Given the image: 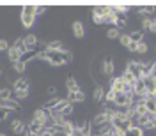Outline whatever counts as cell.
<instances>
[{
  "label": "cell",
  "mask_w": 156,
  "mask_h": 136,
  "mask_svg": "<svg viewBox=\"0 0 156 136\" xmlns=\"http://www.w3.org/2000/svg\"><path fill=\"white\" fill-rule=\"evenodd\" d=\"M41 60H46L50 66H66L73 60V55L69 51H53V49H44L39 51L37 55Z\"/></svg>",
  "instance_id": "1"
},
{
  "label": "cell",
  "mask_w": 156,
  "mask_h": 136,
  "mask_svg": "<svg viewBox=\"0 0 156 136\" xmlns=\"http://www.w3.org/2000/svg\"><path fill=\"white\" fill-rule=\"evenodd\" d=\"M112 126L115 127V129H119L121 133H124V131H128L129 127H131V122H129V118L126 117V113H124V110H115V115H114V118H112Z\"/></svg>",
  "instance_id": "2"
},
{
  "label": "cell",
  "mask_w": 156,
  "mask_h": 136,
  "mask_svg": "<svg viewBox=\"0 0 156 136\" xmlns=\"http://www.w3.org/2000/svg\"><path fill=\"white\" fill-rule=\"evenodd\" d=\"M36 21V5H25L21 11V23L23 27H32Z\"/></svg>",
  "instance_id": "3"
},
{
  "label": "cell",
  "mask_w": 156,
  "mask_h": 136,
  "mask_svg": "<svg viewBox=\"0 0 156 136\" xmlns=\"http://www.w3.org/2000/svg\"><path fill=\"white\" fill-rule=\"evenodd\" d=\"M142 66L144 62H138V60H129L126 66V71L129 74H133L135 80H142Z\"/></svg>",
  "instance_id": "4"
},
{
  "label": "cell",
  "mask_w": 156,
  "mask_h": 136,
  "mask_svg": "<svg viewBox=\"0 0 156 136\" xmlns=\"http://www.w3.org/2000/svg\"><path fill=\"white\" fill-rule=\"evenodd\" d=\"M34 122H37V124H41V126H46L50 120V113L48 110H44V108H39V110H36V113H34V118H32Z\"/></svg>",
  "instance_id": "5"
},
{
  "label": "cell",
  "mask_w": 156,
  "mask_h": 136,
  "mask_svg": "<svg viewBox=\"0 0 156 136\" xmlns=\"http://www.w3.org/2000/svg\"><path fill=\"white\" fill-rule=\"evenodd\" d=\"M128 87V83L122 81V78H110V90H115V92H124Z\"/></svg>",
  "instance_id": "6"
},
{
  "label": "cell",
  "mask_w": 156,
  "mask_h": 136,
  "mask_svg": "<svg viewBox=\"0 0 156 136\" xmlns=\"http://www.w3.org/2000/svg\"><path fill=\"white\" fill-rule=\"evenodd\" d=\"M133 101L129 99V97L124 94V92H117V96H115V101H114V104L115 106H121V108H126L128 104H131Z\"/></svg>",
  "instance_id": "7"
},
{
  "label": "cell",
  "mask_w": 156,
  "mask_h": 136,
  "mask_svg": "<svg viewBox=\"0 0 156 136\" xmlns=\"http://www.w3.org/2000/svg\"><path fill=\"white\" fill-rule=\"evenodd\" d=\"M142 80H144V87L149 92V96L156 97V80L153 76H146V78H142Z\"/></svg>",
  "instance_id": "8"
},
{
  "label": "cell",
  "mask_w": 156,
  "mask_h": 136,
  "mask_svg": "<svg viewBox=\"0 0 156 136\" xmlns=\"http://www.w3.org/2000/svg\"><path fill=\"white\" fill-rule=\"evenodd\" d=\"M11 129H12L16 134H23V133H27V126H25L23 120H20V118H14V120L11 122Z\"/></svg>",
  "instance_id": "9"
},
{
  "label": "cell",
  "mask_w": 156,
  "mask_h": 136,
  "mask_svg": "<svg viewBox=\"0 0 156 136\" xmlns=\"http://www.w3.org/2000/svg\"><path fill=\"white\" fill-rule=\"evenodd\" d=\"M0 106H4V108H7L9 111H20L21 110V106H20V103L16 101V99H7V101H0Z\"/></svg>",
  "instance_id": "10"
},
{
  "label": "cell",
  "mask_w": 156,
  "mask_h": 136,
  "mask_svg": "<svg viewBox=\"0 0 156 136\" xmlns=\"http://www.w3.org/2000/svg\"><path fill=\"white\" fill-rule=\"evenodd\" d=\"M73 34H75V37L82 39L83 36H85V27H83V23L82 21H73Z\"/></svg>",
  "instance_id": "11"
},
{
  "label": "cell",
  "mask_w": 156,
  "mask_h": 136,
  "mask_svg": "<svg viewBox=\"0 0 156 136\" xmlns=\"http://www.w3.org/2000/svg\"><path fill=\"white\" fill-rule=\"evenodd\" d=\"M39 55L37 49H27L23 55H20V62H23L25 66H27V62H30V60H34V58Z\"/></svg>",
  "instance_id": "12"
},
{
  "label": "cell",
  "mask_w": 156,
  "mask_h": 136,
  "mask_svg": "<svg viewBox=\"0 0 156 136\" xmlns=\"http://www.w3.org/2000/svg\"><path fill=\"white\" fill-rule=\"evenodd\" d=\"M68 101L73 104V103H82V101H85V94L82 92V90H76V92H69L68 94Z\"/></svg>",
  "instance_id": "13"
},
{
  "label": "cell",
  "mask_w": 156,
  "mask_h": 136,
  "mask_svg": "<svg viewBox=\"0 0 156 136\" xmlns=\"http://www.w3.org/2000/svg\"><path fill=\"white\" fill-rule=\"evenodd\" d=\"M23 42H25L27 49H37V37L34 34H29L27 37H23Z\"/></svg>",
  "instance_id": "14"
},
{
  "label": "cell",
  "mask_w": 156,
  "mask_h": 136,
  "mask_svg": "<svg viewBox=\"0 0 156 136\" xmlns=\"http://www.w3.org/2000/svg\"><path fill=\"white\" fill-rule=\"evenodd\" d=\"M110 11H112L110 5H98V7L92 9V14H94V16H99V18H105Z\"/></svg>",
  "instance_id": "15"
},
{
  "label": "cell",
  "mask_w": 156,
  "mask_h": 136,
  "mask_svg": "<svg viewBox=\"0 0 156 136\" xmlns=\"http://www.w3.org/2000/svg\"><path fill=\"white\" fill-rule=\"evenodd\" d=\"M12 87H14V92H18V90H29V80L27 78H18L12 83Z\"/></svg>",
  "instance_id": "16"
},
{
  "label": "cell",
  "mask_w": 156,
  "mask_h": 136,
  "mask_svg": "<svg viewBox=\"0 0 156 136\" xmlns=\"http://www.w3.org/2000/svg\"><path fill=\"white\" fill-rule=\"evenodd\" d=\"M114 69H115V66H114V60L110 57L105 58V64H103V73L107 74V76H112L114 74Z\"/></svg>",
  "instance_id": "17"
},
{
  "label": "cell",
  "mask_w": 156,
  "mask_h": 136,
  "mask_svg": "<svg viewBox=\"0 0 156 136\" xmlns=\"http://www.w3.org/2000/svg\"><path fill=\"white\" fill-rule=\"evenodd\" d=\"M122 136H144V129L138 126H131L128 131L122 133Z\"/></svg>",
  "instance_id": "18"
},
{
  "label": "cell",
  "mask_w": 156,
  "mask_h": 136,
  "mask_svg": "<svg viewBox=\"0 0 156 136\" xmlns=\"http://www.w3.org/2000/svg\"><path fill=\"white\" fill-rule=\"evenodd\" d=\"M136 12L142 14V16H146V18H149L151 14H154L156 12V7H153V5H142V7L136 9Z\"/></svg>",
  "instance_id": "19"
},
{
  "label": "cell",
  "mask_w": 156,
  "mask_h": 136,
  "mask_svg": "<svg viewBox=\"0 0 156 136\" xmlns=\"http://www.w3.org/2000/svg\"><path fill=\"white\" fill-rule=\"evenodd\" d=\"M105 122H110V120H108L107 117H105V113L101 111V113H98V115L94 117V118H92L90 126H92V127H98V126H101V124H105Z\"/></svg>",
  "instance_id": "20"
},
{
  "label": "cell",
  "mask_w": 156,
  "mask_h": 136,
  "mask_svg": "<svg viewBox=\"0 0 156 136\" xmlns=\"http://www.w3.org/2000/svg\"><path fill=\"white\" fill-rule=\"evenodd\" d=\"M129 39H131V42H144V30H133L131 34H129Z\"/></svg>",
  "instance_id": "21"
},
{
  "label": "cell",
  "mask_w": 156,
  "mask_h": 136,
  "mask_svg": "<svg viewBox=\"0 0 156 136\" xmlns=\"http://www.w3.org/2000/svg\"><path fill=\"white\" fill-rule=\"evenodd\" d=\"M27 131H29V133H32V134L39 136V133L43 131V126H41V124H37V122H34V120H32V122H30L29 126H27Z\"/></svg>",
  "instance_id": "22"
},
{
  "label": "cell",
  "mask_w": 156,
  "mask_h": 136,
  "mask_svg": "<svg viewBox=\"0 0 156 136\" xmlns=\"http://www.w3.org/2000/svg\"><path fill=\"white\" fill-rule=\"evenodd\" d=\"M66 87H68V92H76V90H80L76 80H75L73 76H69L68 80H66Z\"/></svg>",
  "instance_id": "23"
},
{
  "label": "cell",
  "mask_w": 156,
  "mask_h": 136,
  "mask_svg": "<svg viewBox=\"0 0 156 136\" xmlns=\"http://www.w3.org/2000/svg\"><path fill=\"white\" fill-rule=\"evenodd\" d=\"M112 11L121 16V14H126L129 11V5H126V4H115V5H112Z\"/></svg>",
  "instance_id": "24"
},
{
  "label": "cell",
  "mask_w": 156,
  "mask_h": 136,
  "mask_svg": "<svg viewBox=\"0 0 156 136\" xmlns=\"http://www.w3.org/2000/svg\"><path fill=\"white\" fill-rule=\"evenodd\" d=\"M103 19H105V23H110V25H114V27H115V23L119 21V14H117V12H114V11H110V12H108Z\"/></svg>",
  "instance_id": "25"
},
{
  "label": "cell",
  "mask_w": 156,
  "mask_h": 136,
  "mask_svg": "<svg viewBox=\"0 0 156 136\" xmlns=\"http://www.w3.org/2000/svg\"><path fill=\"white\" fill-rule=\"evenodd\" d=\"M12 92H14V90H11V88H7V87H2L0 88V101L12 99Z\"/></svg>",
  "instance_id": "26"
},
{
  "label": "cell",
  "mask_w": 156,
  "mask_h": 136,
  "mask_svg": "<svg viewBox=\"0 0 156 136\" xmlns=\"http://www.w3.org/2000/svg\"><path fill=\"white\" fill-rule=\"evenodd\" d=\"M12 48H14V49H18V53H20V55H23V53L27 51V46H25L23 39H16V41H14V44H12Z\"/></svg>",
  "instance_id": "27"
},
{
  "label": "cell",
  "mask_w": 156,
  "mask_h": 136,
  "mask_svg": "<svg viewBox=\"0 0 156 136\" xmlns=\"http://www.w3.org/2000/svg\"><path fill=\"white\" fill-rule=\"evenodd\" d=\"M76 129L82 134H90V122H89V120H83L80 126H76Z\"/></svg>",
  "instance_id": "28"
},
{
  "label": "cell",
  "mask_w": 156,
  "mask_h": 136,
  "mask_svg": "<svg viewBox=\"0 0 156 136\" xmlns=\"http://www.w3.org/2000/svg\"><path fill=\"white\" fill-rule=\"evenodd\" d=\"M103 99H105V88L99 85V87H96V90H94V101L99 103V101H103Z\"/></svg>",
  "instance_id": "29"
},
{
  "label": "cell",
  "mask_w": 156,
  "mask_h": 136,
  "mask_svg": "<svg viewBox=\"0 0 156 136\" xmlns=\"http://www.w3.org/2000/svg\"><path fill=\"white\" fill-rule=\"evenodd\" d=\"M7 55H9V60L12 62V64L20 60V53H18V49H14L12 46H9V49H7Z\"/></svg>",
  "instance_id": "30"
},
{
  "label": "cell",
  "mask_w": 156,
  "mask_h": 136,
  "mask_svg": "<svg viewBox=\"0 0 156 136\" xmlns=\"http://www.w3.org/2000/svg\"><path fill=\"white\" fill-rule=\"evenodd\" d=\"M107 37H108V39H119V37H121V30L117 29V27H112V29H108Z\"/></svg>",
  "instance_id": "31"
},
{
  "label": "cell",
  "mask_w": 156,
  "mask_h": 136,
  "mask_svg": "<svg viewBox=\"0 0 156 136\" xmlns=\"http://www.w3.org/2000/svg\"><path fill=\"white\" fill-rule=\"evenodd\" d=\"M68 104H69V101H68V99H60V101L57 103V106H55V108H51V110H55V111H58V113H62V111H64V108L68 106Z\"/></svg>",
  "instance_id": "32"
},
{
  "label": "cell",
  "mask_w": 156,
  "mask_h": 136,
  "mask_svg": "<svg viewBox=\"0 0 156 136\" xmlns=\"http://www.w3.org/2000/svg\"><path fill=\"white\" fill-rule=\"evenodd\" d=\"M121 78H122V81H124V83H128V85H133V83H135V76H133V74H129L128 71H124Z\"/></svg>",
  "instance_id": "33"
},
{
  "label": "cell",
  "mask_w": 156,
  "mask_h": 136,
  "mask_svg": "<svg viewBox=\"0 0 156 136\" xmlns=\"http://www.w3.org/2000/svg\"><path fill=\"white\" fill-rule=\"evenodd\" d=\"M115 96H117V92H115V90H108L107 94H105L107 104H114V101H115Z\"/></svg>",
  "instance_id": "34"
},
{
  "label": "cell",
  "mask_w": 156,
  "mask_h": 136,
  "mask_svg": "<svg viewBox=\"0 0 156 136\" xmlns=\"http://www.w3.org/2000/svg\"><path fill=\"white\" fill-rule=\"evenodd\" d=\"M58 101H60V99H58V97H51V99H50V101H46V103H44V110H51V108H55L57 106V103Z\"/></svg>",
  "instance_id": "35"
},
{
  "label": "cell",
  "mask_w": 156,
  "mask_h": 136,
  "mask_svg": "<svg viewBox=\"0 0 156 136\" xmlns=\"http://www.w3.org/2000/svg\"><path fill=\"white\" fill-rule=\"evenodd\" d=\"M12 69H14L16 73H20V74H21V73L27 69V66H25L23 62H20V60H18V62H14V64H12Z\"/></svg>",
  "instance_id": "36"
},
{
  "label": "cell",
  "mask_w": 156,
  "mask_h": 136,
  "mask_svg": "<svg viewBox=\"0 0 156 136\" xmlns=\"http://www.w3.org/2000/svg\"><path fill=\"white\" fill-rule=\"evenodd\" d=\"M29 96V90H18V92H12V99H25Z\"/></svg>",
  "instance_id": "37"
},
{
  "label": "cell",
  "mask_w": 156,
  "mask_h": 136,
  "mask_svg": "<svg viewBox=\"0 0 156 136\" xmlns=\"http://www.w3.org/2000/svg\"><path fill=\"white\" fill-rule=\"evenodd\" d=\"M119 41H121V44H122L124 48H128V46H129V42H131V39H129V36H128V34H121Z\"/></svg>",
  "instance_id": "38"
},
{
  "label": "cell",
  "mask_w": 156,
  "mask_h": 136,
  "mask_svg": "<svg viewBox=\"0 0 156 136\" xmlns=\"http://www.w3.org/2000/svg\"><path fill=\"white\" fill-rule=\"evenodd\" d=\"M136 53H140V55L147 53V44L146 42H138V44H136Z\"/></svg>",
  "instance_id": "39"
},
{
  "label": "cell",
  "mask_w": 156,
  "mask_h": 136,
  "mask_svg": "<svg viewBox=\"0 0 156 136\" xmlns=\"http://www.w3.org/2000/svg\"><path fill=\"white\" fill-rule=\"evenodd\" d=\"M9 110H7V108H4V106H0V122H2V120H5V118H7V117H9Z\"/></svg>",
  "instance_id": "40"
},
{
  "label": "cell",
  "mask_w": 156,
  "mask_h": 136,
  "mask_svg": "<svg viewBox=\"0 0 156 136\" xmlns=\"http://www.w3.org/2000/svg\"><path fill=\"white\" fill-rule=\"evenodd\" d=\"M71 113H73V104L69 103L68 106L64 108V111H62V117H64V118H68V115H71Z\"/></svg>",
  "instance_id": "41"
},
{
  "label": "cell",
  "mask_w": 156,
  "mask_h": 136,
  "mask_svg": "<svg viewBox=\"0 0 156 136\" xmlns=\"http://www.w3.org/2000/svg\"><path fill=\"white\" fill-rule=\"evenodd\" d=\"M7 49H9V42L5 39H0V53L2 51H7Z\"/></svg>",
  "instance_id": "42"
},
{
  "label": "cell",
  "mask_w": 156,
  "mask_h": 136,
  "mask_svg": "<svg viewBox=\"0 0 156 136\" xmlns=\"http://www.w3.org/2000/svg\"><path fill=\"white\" fill-rule=\"evenodd\" d=\"M126 25H128V21H126V19H124V18H122V16H119V21H117V23H115V27H117V29H119V30H121V29H122V27H126Z\"/></svg>",
  "instance_id": "43"
},
{
  "label": "cell",
  "mask_w": 156,
  "mask_h": 136,
  "mask_svg": "<svg viewBox=\"0 0 156 136\" xmlns=\"http://www.w3.org/2000/svg\"><path fill=\"white\" fill-rule=\"evenodd\" d=\"M149 27H151V18H144L142 19V30L146 32V30H149Z\"/></svg>",
  "instance_id": "44"
},
{
  "label": "cell",
  "mask_w": 156,
  "mask_h": 136,
  "mask_svg": "<svg viewBox=\"0 0 156 136\" xmlns=\"http://www.w3.org/2000/svg\"><path fill=\"white\" fill-rule=\"evenodd\" d=\"M46 9H48L46 5H36V16H37V14H44Z\"/></svg>",
  "instance_id": "45"
},
{
  "label": "cell",
  "mask_w": 156,
  "mask_h": 136,
  "mask_svg": "<svg viewBox=\"0 0 156 136\" xmlns=\"http://www.w3.org/2000/svg\"><path fill=\"white\" fill-rule=\"evenodd\" d=\"M149 30H151L153 34H156V18L154 19L151 18V27H149Z\"/></svg>",
  "instance_id": "46"
},
{
  "label": "cell",
  "mask_w": 156,
  "mask_h": 136,
  "mask_svg": "<svg viewBox=\"0 0 156 136\" xmlns=\"http://www.w3.org/2000/svg\"><path fill=\"white\" fill-rule=\"evenodd\" d=\"M128 51H136V42H129V46H128Z\"/></svg>",
  "instance_id": "47"
},
{
  "label": "cell",
  "mask_w": 156,
  "mask_h": 136,
  "mask_svg": "<svg viewBox=\"0 0 156 136\" xmlns=\"http://www.w3.org/2000/svg\"><path fill=\"white\" fill-rule=\"evenodd\" d=\"M149 76H153L156 80V64L154 62H153V69H151V74H149Z\"/></svg>",
  "instance_id": "48"
},
{
  "label": "cell",
  "mask_w": 156,
  "mask_h": 136,
  "mask_svg": "<svg viewBox=\"0 0 156 136\" xmlns=\"http://www.w3.org/2000/svg\"><path fill=\"white\" fill-rule=\"evenodd\" d=\"M55 92H57V88L53 87V85H51V87H48V94H51V96H53Z\"/></svg>",
  "instance_id": "49"
},
{
  "label": "cell",
  "mask_w": 156,
  "mask_h": 136,
  "mask_svg": "<svg viewBox=\"0 0 156 136\" xmlns=\"http://www.w3.org/2000/svg\"><path fill=\"white\" fill-rule=\"evenodd\" d=\"M66 136H82V133H80L78 129H75V133H73V134H66Z\"/></svg>",
  "instance_id": "50"
},
{
  "label": "cell",
  "mask_w": 156,
  "mask_h": 136,
  "mask_svg": "<svg viewBox=\"0 0 156 136\" xmlns=\"http://www.w3.org/2000/svg\"><path fill=\"white\" fill-rule=\"evenodd\" d=\"M23 136H36V134H32V133H29V131H27V133H25Z\"/></svg>",
  "instance_id": "51"
},
{
  "label": "cell",
  "mask_w": 156,
  "mask_h": 136,
  "mask_svg": "<svg viewBox=\"0 0 156 136\" xmlns=\"http://www.w3.org/2000/svg\"><path fill=\"white\" fill-rule=\"evenodd\" d=\"M154 113H156V97H154Z\"/></svg>",
  "instance_id": "52"
},
{
  "label": "cell",
  "mask_w": 156,
  "mask_h": 136,
  "mask_svg": "<svg viewBox=\"0 0 156 136\" xmlns=\"http://www.w3.org/2000/svg\"><path fill=\"white\" fill-rule=\"evenodd\" d=\"M0 136H7V134H4V133H0Z\"/></svg>",
  "instance_id": "53"
},
{
  "label": "cell",
  "mask_w": 156,
  "mask_h": 136,
  "mask_svg": "<svg viewBox=\"0 0 156 136\" xmlns=\"http://www.w3.org/2000/svg\"><path fill=\"white\" fill-rule=\"evenodd\" d=\"M0 74H2V67H0Z\"/></svg>",
  "instance_id": "54"
},
{
  "label": "cell",
  "mask_w": 156,
  "mask_h": 136,
  "mask_svg": "<svg viewBox=\"0 0 156 136\" xmlns=\"http://www.w3.org/2000/svg\"><path fill=\"white\" fill-rule=\"evenodd\" d=\"M154 64H156V62H154Z\"/></svg>",
  "instance_id": "55"
}]
</instances>
